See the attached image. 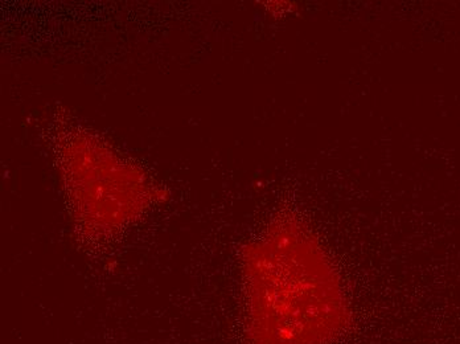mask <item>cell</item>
Segmentation results:
<instances>
[{
	"label": "cell",
	"instance_id": "obj_1",
	"mask_svg": "<svg viewBox=\"0 0 460 344\" xmlns=\"http://www.w3.org/2000/svg\"><path fill=\"white\" fill-rule=\"evenodd\" d=\"M248 344H332L352 324L341 276L318 237L279 215L243 249Z\"/></svg>",
	"mask_w": 460,
	"mask_h": 344
}]
</instances>
